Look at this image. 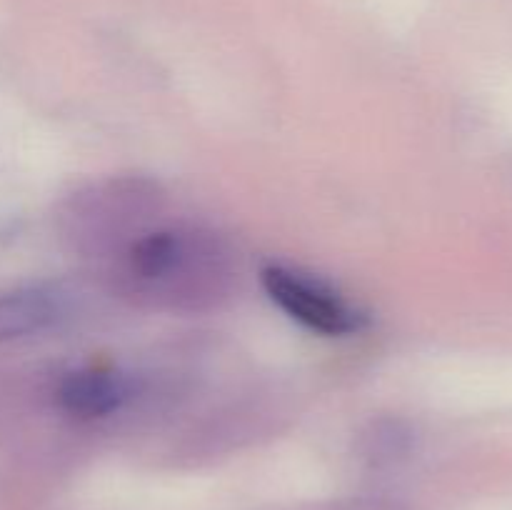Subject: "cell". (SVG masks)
<instances>
[{
    "label": "cell",
    "mask_w": 512,
    "mask_h": 510,
    "mask_svg": "<svg viewBox=\"0 0 512 510\" xmlns=\"http://www.w3.org/2000/svg\"><path fill=\"white\" fill-rule=\"evenodd\" d=\"M180 255H183V240L178 235L153 233L133 245L130 265H133V273H138L140 278L155 280L168 275L178 265Z\"/></svg>",
    "instance_id": "cell-4"
},
{
    "label": "cell",
    "mask_w": 512,
    "mask_h": 510,
    "mask_svg": "<svg viewBox=\"0 0 512 510\" xmlns=\"http://www.w3.org/2000/svg\"><path fill=\"white\" fill-rule=\"evenodd\" d=\"M125 398V383L113 370L85 368L65 375L58 388V400L70 415L78 418H103L120 408Z\"/></svg>",
    "instance_id": "cell-2"
},
{
    "label": "cell",
    "mask_w": 512,
    "mask_h": 510,
    "mask_svg": "<svg viewBox=\"0 0 512 510\" xmlns=\"http://www.w3.org/2000/svg\"><path fill=\"white\" fill-rule=\"evenodd\" d=\"M58 318V303L40 288H18L0 293V343L45 330Z\"/></svg>",
    "instance_id": "cell-3"
},
{
    "label": "cell",
    "mask_w": 512,
    "mask_h": 510,
    "mask_svg": "<svg viewBox=\"0 0 512 510\" xmlns=\"http://www.w3.org/2000/svg\"><path fill=\"white\" fill-rule=\"evenodd\" d=\"M263 288L278 308L305 328L323 335H348L360 328V315L325 285L313 283L288 268H265Z\"/></svg>",
    "instance_id": "cell-1"
}]
</instances>
